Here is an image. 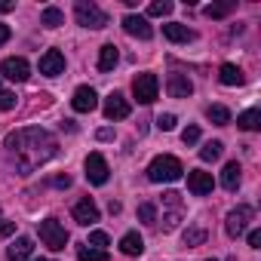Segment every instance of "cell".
<instances>
[{"mask_svg": "<svg viewBox=\"0 0 261 261\" xmlns=\"http://www.w3.org/2000/svg\"><path fill=\"white\" fill-rule=\"evenodd\" d=\"M7 148H10V157L16 160L19 172L28 175L37 166H43L46 160L56 157L59 139L53 133H46V129H40V126H25V129H16V133L7 136Z\"/></svg>", "mask_w": 261, "mask_h": 261, "instance_id": "cell-1", "label": "cell"}, {"mask_svg": "<svg viewBox=\"0 0 261 261\" xmlns=\"http://www.w3.org/2000/svg\"><path fill=\"white\" fill-rule=\"evenodd\" d=\"M181 172H185V166H181V160L178 157H169V154H160V157H154L151 160V166H148V178L151 181H178L181 178Z\"/></svg>", "mask_w": 261, "mask_h": 261, "instance_id": "cell-2", "label": "cell"}, {"mask_svg": "<svg viewBox=\"0 0 261 261\" xmlns=\"http://www.w3.org/2000/svg\"><path fill=\"white\" fill-rule=\"evenodd\" d=\"M37 233H40L43 246H49L53 252H62V249L68 246V230H65V224H62L59 218H43V221L37 224Z\"/></svg>", "mask_w": 261, "mask_h": 261, "instance_id": "cell-3", "label": "cell"}, {"mask_svg": "<svg viewBox=\"0 0 261 261\" xmlns=\"http://www.w3.org/2000/svg\"><path fill=\"white\" fill-rule=\"evenodd\" d=\"M74 19H77V25L92 28V31H98V28L108 25V13L98 10L92 0H77V4H74Z\"/></svg>", "mask_w": 261, "mask_h": 261, "instance_id": "cell-4", "label": "cell"}, {"mask_svg": "<svg viewBox=\"0 0 261 261\" xmlns=\"http://www.w3.org/2000/svg\"><path fill=\"white\" fill-rule=\"evenodd\" d=\"M133 92H136V98H139L142 105L157 101V95H160V80H157V74H139V77L133 80Z\"/></svg>", "mask_w": 261, "mask_h": 261, "instance_id": "cell-5", "label": "cell"}, {"mask_svg": "<svg viewBox=\"0 0 261 261\" xmlns=\"http://www.w3.org/2000/svg\"><path fill=\"white\" fill-rule=\"evenodd\" d=\"M252 215H255V212H252V206H246V203H243V206H237V209H230V212H227V221H224L227 237H233V240H237V237H243V233H246V227H249V221H252Z\"/></svg>", "mask_w": 261, "mask_h": 261, "instance_id": "cell-6", "label": "cell"}, {"mask_svg": "<svg viewBox=\"0 0 261 261\" xmlns=\"http://www.w3.org/2000/svg\"><path fill=\"white\" fill-rule=\"evenodd\" d=\"M0 74H4L7 80H13V83H25V80L31 77V65H28L22 56H13V59H4Z\"/></svg>", "mask_w": 261, "mask_h": 261, "instance_id": "cell-7", "label": "cell"}, {"mask_svg": "<svg viewBox=\"0 0 261 261\" xmlns=\"http://www.w3.org/2000/svg\"><path fill=\"white\" fill-rule=\"evenodd\" d=\"M123 31H126L129 37H139V40H151V37H154L151 22H148L145 16H136V13L123 16Z\"/></svg>", "mask_w": 261, "mask_h": 261, "instance_id": "cell-8", "label": "cell"}, {"mask_svg": "<svg viewBox=\"0 0 261 261\" xmlns=\"http://www.w3.org/2000/svg\"><path fill=\"white\" fill-rule=\"evenodd\" d=\"M108 175H111L108 160H105L101 154H89V157H86V178H89L92 185H105Z\"/></svg>", "mask_w": 261, "mask_h": 261, "instance_id": "cell-9", "label": "cell"}, {"mask_svg": "<svg viewBox=\"0 0 261 261\" xmlns=\"http://www.w3.org/2000/svg\"><path fill=\"white\" fill-rule=\"evenodd\" d=\"M212 188H215L212 172H203V169L188 172V191H191L194 197H206V194H212Z\"/></svg>", "mask_w": 261, "mask_h": 261, "instance_id": "cell-10", "label": "cell"}, {"mask_svg": "<svg viewBox=\"0 0 261 261\" xmlns=\"http://www.w3.org/2000/svg\"><path fill=\"white\" fill-rule=\"evenodd\" d=\"M71 105H74V111L89 114V111H95V108H98V95H95V89H92V86H77V89H74Z\"/></svg>", "mask_w": 261, "mask_h": 261, "instance_id": "cell-11", "label": "cell"}, {"mask_svg": "<svg viewBox=\"0 0 261 261\" xmlns=\"http://www.w3.org/2000/svg\"><path fill=\"white\" fill-rule=\"evenodd\" d=\"M40 74H46V77L65 74V56H62L59 49H46V53L40 56Z\"/></svg>", "mask_w": 261, "mask_h": 261, "instance_id": "cell-12", "label": "cell"}, {"mask_svg": "<svg viewBox=\"0 0 261 261\" xmlns=\"http://www.w3.org/2000/svg\"><path fill=\"white\" fill-rule=\"evenodd\" d=\"M105 117L108 120H126L129 117V101L120 95V92H111L105 98Z\"/></svg>", "mask_w": 261, "mask_h": 261, "instance_id": "cell-13", "label": "cell"}, {"mask_svg": "<svg viewBox=\"0 0 261 261\" xmlns=\"http://www.w3.org/2000/svg\"><path fill=\"white\" fill-rule=\"evenodd\" d=\"M166 92H169L172 98H188V95L194 92V83L188 80V74H169V80H166Z\"/></svg>", "mask_w": 261, "mask_h": 261, "instance_id": "cell-14", "label": "cell"}, {"mask_svg": "<svg viewBox=\"0 0 261 261\" xmlns=\"http://www.w3.org/2000/svg\"><path fill=\"white\" fill-rule=\"evenodd\" d=\"M74 221L77 224H83V227H89V224H95L98 221V206L86 197V200H80L77 206H74Z\"/></svg>", "mask_w": 261, "mask_h": 261, "instance_id": "cell-15", "label": "cell"}, {"mask_svg": "<svg viewBox=\"0 0 261 261\" xmlns=\"http://www.w3.org/2000/svg\"><path fill=\"white\" fill-rule=\"evenodd\" d=\"M31 252H34L31 237H16V240L10 243V249H7V258H10V261H28Z\"/></svg>", "mask_w": 261, "mask_h": 261, "instance_id": "cell-16", "label": "cell"}, {"mask_svg": "<svg viewBox=\"0 0 261 261\" xmlns=\"http://www.w3.org/2000/svg\"><path fill=\"white\" fill-rule=\"evenodd\" d=\"M163 37L166 40H172V43H191L197 34L188 28V25H178V22H169V25H163Z\"/></svg>", "mask_w": 261, "mask_h": 261, "instance_id": "cell-17", "label": "cell"}, {"mask_svg": "<svg viewBox=\"0 0 261 261\" xmlns=\"http://www.w3.org/2000/svg\"><path fill=\"white\" fill-rule=\"evenodd\" d=\"M120 252H123V255H142V252H145V240H142L136 230H129V233H123V240H120Z\"/></svg>", "mask_w": 261, "mask_h": 261, "instance_id": "cell-18", "label": "cell"}, {"mask_svg": "<svg viewBox=\"0 0 261 261\" xmlns=\"http://www.w3.org/2000/svg\"><path fill=\"white\" fill-rule=\"evenodd\" d=\"M218 80L224 83V86H240L243 80H246V74L237 68V65H230V62H224L221 68H218Z\"/></svg>", "mask_w": 261, "mask_h": 261, "instance_id": "cell-19", "label": "cell"}, {"mask_svg": "<svg viewBox=\"0 0 261 261\" xmlns=\"http://www.w3.org/2000/svg\"><path fill=\"white\" fill-rule=\"evenodd\" d=\"M117 62H120L117 46H114V43H105V46H101V53H98V71H114V68H117Z\"/></svg>", "mask_w": 261, "mask_h": 261, "instance_id": "cell-20", "label": "cell"}, {"mask_svg": "<svg viewBox=\"0 0 261 261\" xmlns=\"http://www.w3.org/2000/svg\"><path fill=\"white\" fill-rule=\"evenodd\" d=\"M240 178H243L240 163H237V160H233V163H227V166H224V172H221V185H224V191H237V188H240Z\"/></svg>", "mask_w": 261, "mask_h": 261, "instance_id": "cell-21", "label": "cell"}, {"mask_svg": "<svg viewBox=\"0 0 261 261\" xmlns=\"http://www.w3.org/2000/svg\"><path fill=\"white\" fill-rule=\"evenodd\" d=\"M237 126L246 129V133H255V129H261V111L258 108H249L237 117Z\"/></svg>", "mask_w": 261, "mask_h": 261, "instance_id": "cell-22", "label": "cell"}, {"mask_svg": "<svg viewBox=\"0 0 261 261\" xmlns=\"http://www.w3.org/2000/svg\"><path fill=\"white\" fill-rule=\"evenodd\" d=\"M206 117H209V123H215V126H227V123H230V111H227L224 105H209V108H206Z\"/></svg>", "mask_w": 261, "mask_h": 261, "instance_id": "cell-23", "label": "cell"}, {"mask_svg": "<svg viewBox=\"0 0 261 261\" xmlns=\"http://www.w3.org/2000/svg\"><path fill=\"white\" fill-rule=\"evenodd\" d=\"M77 258H80V261H108V252H105V249H95V246H89V243H83V246H77Z\"/></svg>", "mask_w": 261, "mask_h": 261, "instance_id": "cell-24", "label": "cell"}, {"mask_svg": "<svg viewBox=\"0 0 261 261\" xmlns=\"http://www.w3.org/2000/svg\"><path fill=\"white\" fill-rule=\"evenodd\" d=\"M221 151H224V145H221V142H206V145L200 148V160H206V163H215V160L221 157Z\"/></svg>", "mask_w": 261, "mask_h": 261, "instance_id": "cell-25", "label": "cell"}, {"mask_svg": "<svg viewBox=\"0 0 261 261\" xmlns=\"http://www.w3.org/2000/svg\"><path fill=\"white\" fill-rule=\"evenodd\" d=\"M43 25H46V28H59V25H65V13H62L59 7H46V10H43Z\"/></svg>", "mask_w": 261, "mask_h": 261, "instance_id": "cell-26", "label": "cell"}, {"mask_svg": "<svg viewBox=\"0 0 261 261\" xmlns=\"http://www.w3.org/2000/svg\"><path fill=\"white\" fill-rule=\"evenodd\" d=\"M181 240H185V246H188V249H194V246H203V243H206V230H203V227H188Z\"/></svg>", "mask_w": 261, "mask_h": 261, "instance_id": "cell-27", "label": "cell"}, {"mask_svg": "<svg viewBox=\"0 0 261 261\" xmlns=\"http://www.w3.org/2000/svg\"><path fill=\"white\" fill-rule=\"evenodd\" d=\"M203 13H206L209 19H224V16H230V13H233V4H209Z\"/></svg>", "mask_w": 261, "mask_h": 261, "instance_id": "cell-28", "label": "cell"}, {"mask_svg": "<svg viewBox=\"0 0 261 261\" xmlns=\"http://www.w3.org/2000/svg\"><path fill=\"white\" fill-rule=\"evenodd\" d=\"M139 218H142L145 224H157V206H154V203H142V206H139Z\"/></svg>", "mask_w": 261, "mask_h": 261, "instance_id": "cell-29", "label": "cell"}, {"mask_svg": "<svg viewBox=\"0 0 261 261\" xmlns=\"http://www.w3.org/2000/svg\"><path fill=\"white\" fill-rule=\"evenodd\" d=\"M169 13H172L169 0H154V4L148 7V16H169Z\"/></svg>", "mask_w": 261, "mask_h": 261, "instance_id": "cell-30", "label": "cell"}, {"mask_svg": "<svg viewBox=\"0 0 261 261\" xmlns=\"http://www.w3.org/2000/svg\"><path fill=\"white\" fill-rule=\"evenodd\" d=\"M13 108H16V92L0 86V111H13Z\"/></svg>", "mask_w": 261, "mask_h": 261, "instance_id": "cell-31", "label": "cell"}, {"mask_svg": "<svg viewBox=\"0 0 261 261\" xmlns=\"http://www.w3.org/2000/svg\"><path fill=\"white\" fill-rule=\"evenodd\" d=\"M108 243H111V240H108V233H105V230H92V233H89V246H95V249H105Z\"/></svg>", "mask_w": 261, "mask_h": 261, "instance_id": "cell-32", "label": "cell"}, {"mask_svg": "<svg viewBox=\"0 0 261 261\" xmlns=\"http://www.w3.org/2000/svg\"><path fill=\"white\" fill-rule=\"evenodd\" d=\"M181 142L185 145H197L200 142V126H188L185 133H181Z\"/></svg>", "mask_w": 261, "mask_h": 261, "instance_id": "cell-33", "label": "cell"}, {"mask_svg": "<svg viewBox=\"0 0 261 261\" xmlns=\"http://www.w3.org/2000/svg\"><path fill=\"white\" fill-rule=\"evenodd\" d=\"M157 126L163 129V133H169V129H175V114H160V117H157Z\"/></svg>", "mask_w": 261, "mask_h": 261, "instance_id": "cell-34", "label": "cell"}, {"mask_svg": "<svg viewBox=\"0 0 261 261\" xmlns=\"http://www.w3.org/2000/svg\"><path fill=\"white\" fill-rule=\"evenodd\" d=\"M16 230V221H4V218H0V237H10Z\"/></svg>", "mask_w": 261, "mask_h": 261, "instance_id": "cell-35", "label": "cell"}, {"mask_svg": "<svg viewBox=\"0 0 261 261\" xmlns=\"http://www.w3.org/2000/svg\"><path fill=\"white\" fill-rule=\"evenodd\" d=\"M249 246L252 249H261V230H249Z\"/></svg>", "mask_w": 261, "mask_h": 261, "instance_id": "cell-36", "label": "cell"}, {"mask_svg": "<svg viewBox=\"0 0 261 261\" xmlns=\"http://www.w3.org/2000/svg\"><path fill=\"white\" fill-rule=\"evenodd\" d=\"M10 40V25H4V22H0V46H4Z\"/></svg>", "mask_w": 261, "mask_h": 261, "instance_id": "cell-37", "label": "cell"}, {"mask_svg": "<svg viewBox=\"0 0 261 261\" xmlns=\"http://www.w3.org/2000/svg\"><path fill=\"white\" fill-rule=\"evenodd\" d=\"M98 139H101V142H111V139H114V129H108V126L98 129Z\"/></svg>", "mask_w": 261, "mask_h": 261, "instance_id": "cell-38", "label": "cell"}, {"mask_svg": "<svg viewBox=\"0 0 261 261\" xmlns=\"http://www.w3.org/2000/svg\"><path fill=\"white\" fill-rule=\"evenodd\" d=\"M10 10H16L13 0H0V13H10Z\"/></svg>", "mask_w": 261, "mask_h": 261, "instance_id": "cell-39", "label": "cell"}, {"mask_svg": "<svg viewBox=\"0 0 261 261\" xmlns=\"http://www.w3.org/2000/svg\"><path fill=\"white\" fill-rule=\"evenodd\" d=\"M56 185H59V188H68V185H71V178H68V175H62V178H56Z\"/></svg>", "mask_w": 261, "mask_h": 261, "instance_id": "cell-40", "label": "cell"}, {"mask_svg": "<svg viewBox=\"0 0 261 261\" xmlns=\"http://www.w3.org/2000/svg\"><path fill=\"white\" fill-rule=\"evenodd\" d=\"M34 261H46V258H34Z\"/></svg>", "mask_w": 261, "mask_h": 261, "instance_id": "cell-41", "label": "cell"}, {"mask_svg": "<svg viewBox=\"0 0 261 261\" xmlns=\"http://www.w3.org/2000/svg\"><path fill=\"white\" fill-rule=\"evenodd\" d=\"M206 261H215V258H206Z\"/></svg>", "mask_w": 261, "mask_h": 261, "instance_id": "cell-42", "label": "cell"}]
</instances>
